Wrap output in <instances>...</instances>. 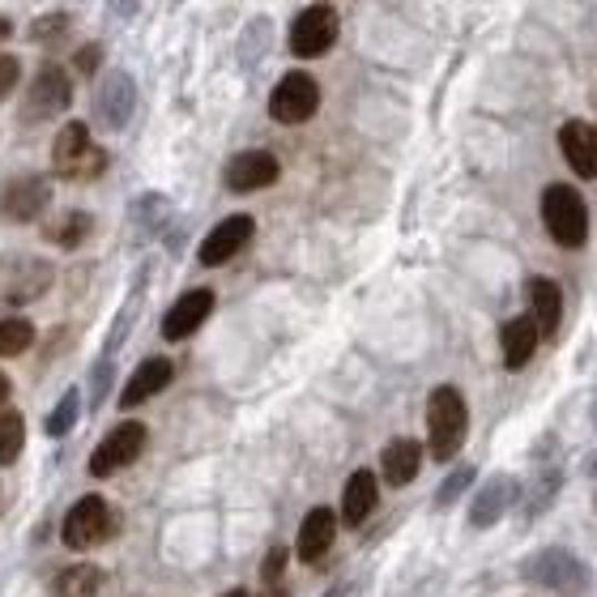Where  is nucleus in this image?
<instances>
[{
	"mask_svg": "<svg viewBox=\"0 0 597 597\" xmlns=\"http://www.w3.org/2000/svg\"><path fill=\"white\" fill-rule=\"evenodd\" d=\"M465 427H469V409L465 397L453 384H439L427 402V439H432L435 462H453L465 444Z\"/></svg>",
	"mask_w": 597,
	"mask_h": 597,
	"instance_id": "nucleus-1",
	"label": "nucleus"
},
{
	"mask_svg": "<svg viewBox=\"0 0 597 597\" xmlns=\"http://www.w3.org/2000/svg\"><path fill=\"white\" fill-rule=\"evenodd\" d=\"M52 166L60 180H99L108 166V150L94 145L85 120H69L52 145Z\"/></svg>",
	"mask_w": 597,
	"mask_h": 597,
	"instance_id": "nucleus-2",
	"label": "nucleus"
},
{
	"mask_svg": "<svg viewBox=\"0 0 597 597\" xmlns=\"http://www.w3.org/2000/svg\"><path fill=\"white\" fill-rule=\"evenodd\" d=\"M520 576H525L529 585H538V589H550V594H564V597L589 594V568H585L571 550H564V546L538 550V555L520 568Z\"/></svg>",
	"mask_w": 597,
	"mask_h": 597,
	"instance_id": "nucleus-3",
	"label": "nucleus"
},
{
	"mask_svg": "<svg viewBox=\"0 0 597 597\" xmlns=\"http://www.w3.org/2000/svg\"><path fill=\"white\" fill-rule=\"evenodd\" d=\"M543 222L559 247H585L589 240V210L585 196L568 184H550L543 192Z\"/></svg>",
	"mask_w": 597,
	"mask_h": 597,
	"instance_id": "nucleus-4",
	"label": "nucleus"
},
{
	"mask_svg": "<svg viewBox=\"0 0 597 597\" xmlns=\"http://www.w3.org/2000/svg\"><path fill=\"white\" fill-rule=\"evenodd\" d=\"M115 529H120V516L108 508V499L103 495H85V499H78L69 508L64 525H60V538H64L69 550H90V546L115 538Z\"/></svg>",
	"mask_w": 597,
	"mask_h": 597,
	"instance_id": "nucleus-5",
	"label": "nucleus"
},
{
	"mask_svg": "<svg viewBox=\"0 0 597 597\" xmlns=\"http://www.w3.org/2000/svg\"><path fill=\"white\" fill-rule=\"evenodd\" d=\"M145 423H136V418H124V423H115L103 439H99V448L90 453V474L94 478H111V474H120L124 465H133L141 453H145Z\"/></svg>",
	"mask_w": 597,
	"mask_h": 597,
	"instance_id": "nucleus-6",
	"label": "nucleus"
},
{
	"mask_svg": "<svg viewBox=\"0 0 597 597\" xmlns=\"http://www.w3.org/2000/svg\"><path fill=\"white\" fill-rule=\"evenodd\" d=\"M52 210V180L48 175H18L0 189V217L13 226H27Z\"/></svg>",
	"mask_w": 597,
	"mask_h": 597,
	"instance_id": "nucleus-7",
	"label": "nucleus"
},
{
	"mask_svg": "<svg viewBox=\"0 0 597 597\" xmlns=\"http://www.w3.org/2000/svg\"><path fill=\"white\" fill-rule=\"evenodd\" d=\"M69 108H73V78H69V69H60L55 60L39 64V73H34V82L27 90V111L22 115L34 124V120L64 115Z\"/></svg>",
	"mask_w": 597,
	"mask_h": 597,
	"instance_id": "nucleus-8",
	"label": "nucleus"
},
{
	"mask_svg": "<svg viewBox=\"0 0 597 597\" xmlns=\"http://www.w3.org/2000/svg\"><path fill=\"white\" fill-rule=\"evenodd\" d=\"M321 108V85L312 73H286L282 82L273 85L270 94V115L277 124H307Z\"/></svg>",
	"mask_w": 597,
	"mask_h": 597,
	"instance_id": "nucleus-9",
	"label": "nucleus"
},
{
	"mask_svg": "<svg viewBox=\"0 0 597 597\" xmlns=\"http://www.w3.org/2000/svg\"><path fill=\"white\" fill-rule=\"evenodd\" d=\"M337 34H342L337 13L328 4H312V9L298 13L295 27H291V52L298 60H316V55H325L337 43Z\"/></svg>",
	"mask_w": 597,
	"mask_h": 597,
	"instance_id": "nucleus-10",
	"label": "nucleus"
},
{
	"mask_svg": "<svg viewBox=\"0 0 597 597\" xmlns=\"http://www.w3.org/2000/svg\"><path fill=\"white\" fill-rule=\"evenodd\" d=\"M256 235V217L252 214H231V217H222L214 231L201 240V265L205 270H217V265H226L231 256H240L247 247V240Z\"/></svg>",
	"mask_w": 597,
	"mask_h": 597,
	"instance_id": "nucleus-11",
	"label": "nucleus"
},
{
	"mask_svg": "<svg viewBox=\"0 0 597 597\" xmlns=\"http://www.w3.org/2000/svg\"><path fill=\"white\" fill-rule=\"evenodd\" d=\"M94 111L99 120L108 124L111 133H120L136 111V82L129 69H108V78L99 82V94H94Z\"/></svg>",
	"mask_w": 597,
	"mask_h": 597,
	"instance_id": "nucleus-12",
	"label": "nucleus"
},
{
	"mask_svg": "<svg viewBox=\"0 0 597 597\" xmlns=\"http://www.w3.org/2000/svg\"><path fill=\"white\" fill-rule=\"evenodd\" d=\"M277 175H282V163L273 159L270 150H244V154H235L226 171H222V180H226V189L231 192H261L277 184Z\"/></svg>",
	"mask_w": 597,
	"mask_h": 597,
	"instance_id": "nucleus-13",
	"label": "nucleus"
},
{
	"mask_svg": "<svg viewBox=\"0 0 597 597\" xmlns=\"http://www.w3.org/2000/svg\"><path fill=\"white\" fill-rule=\"evenodd\" d=\"M210 312H214V291L196 286V291H189V295H180L171 307H166L163 337L166 342H184V337H192L196 328L210 321Z\"/></svg>",
	"mask_w": 597,
	"mask_h": 597,
	"instance_id": "nucleus-14",
	"label": "nucleus"
},
{
	"mask_svg": "<svg viewBox=\"0 0 597 597\" xmlns=\"http://www.w3.org/2000/svg\"><path fill=\"white\" fill-rule=\"evenodd\" d=\"M559 150L580 180H597V129L585 120H568L559 129Z\"/></svg>",
	"mask_w": 597,
	"mask_h": 597,
	"instance_id": "nucleus-15",
	"label": "nucleus"
},
{
	"mask_svg": "<svg viewBox=\"0 0 597 597\" xmlns=\"http://www.w3.org/2000/svg\"><path fill=\"white\" fill-rule=\"evenodd\" d=\"M525 298H529V316L543 337H559V321H564V291L550 277H529L525 282Z\"/></svg>",
	"mask_w": 597,
	"mask_h": 597,
	"instance_id": "nucleus-16",
	"label": "nucleus"
},
{
	"mask_svg": "<svg viewBox=\"0 0 597 597\" xmlns=\"http://www.w3.org/2000/svg\"><path fill=\"white\" fill-rule=\"evenodd\" d=\"M171 376H175V363H171V358H163V354H159V358H145L133 376H129V384H124L120 406L133 409L141 406V402H150V397H159L166 384H171Z\"/></svg>",
	"mask_w": 597,
	"mask_h": 597,
	"instance_id": "nucleus-17",
	"label": "nucleus"
},
{
	"mask_svg": "<svg viewBox=\"0 0 597 597\" xmlns=\"http://www.w3.org/2000/svg\"><path fill=\"white\" fill-rule=\"evenodd\" d=\"M513 499H516V478H513V474H495L487 487L474 490L469 525H474V529H490L499 516L513 508Z\"/></svg>",
	"mask_w": 597,
	"mask_h": 597,
	"instance_id": "nucleus-18",
	"label": "nucleus"
},
{
	"mask_svg": "<svg viewBox=\"0 0 597 597\" xmlns=\"http://www.w3.org/2000/svg\"><path fill=\"white\" fill-rule=\"evenodd\" d=\"M337 538V516L328 513V508H312V513L303 516V525H298V559L303 564H321L328 555V546Z\"/></svg>",
	"mask_w": 597,
	"mask_h": 597,
	"instance_id": "nucleus-19",
	"label": "nucleus"
},
{
	"mask_svg": "<svg viewBox=\"0 0 597 597\" xmlns=\"http://www.w3.org/2000/svg\"><path fill=\"white\" fill-rule=\"evenodd\" d=\"M376 499H381V490H376V474L372 469H354L351 478H346V490H342V520L358 529L367 516L376 513Z\"/></svg>",
	"mask_w": 597,
	"mask_h": 597,
	"instance_id": "nucleus-20",
	"label": "nucleus"
},
{
	"mask_svg": "<svg viewBox=\"0 0 597 597\" xmlns=\"http://www.w3.org/2000/svg\"><path fill=\"white\" fill-rule=\"evenodd\" d=\"M418 465H423V444H418V439H393V444H384L381 469L388 487L414 483V478H418Z\"/></svg>",
	"mask_w": 597,
	"mask_h": 597,
	"instance_id": "nucleus-21",
	"label": "nucleus"
},
{
	"mask_svg": "<svg viewBox=\"0 0 597 597\" xmlns=\"http://www.w3.org/2000/svg\"><path fill=\"white\" fill-rule=\"evenodd\" d=\"M538 325H534V316H513L508 325H504V333H499V342H504V363L513 367V372H520L529 358H534V351H538Z\"/></svg>",
	"mask_w": 597,
	"mask_h": 597,
	"instance_id": "nucleus-22",
	"label": "nucleus"
},
{
	"mask_svg": "<svg viewBox=\"0 0 597 597\" xmlns=\"http://www.w3.org/2000/svg\"><path fill=\"white\" fill-rule=\"evenodd\" d=\"M99 589H103V568H94V564H73L52 585L55 597H94Z\"/></svg>",
	"mask_w": 597,
	"mask_h": 597,
	"instance_id": "nucleus-23",
	"label": "nucleus"
},
{
	"mask_svg": "<svg viewBox=\"0 0 597 597\" xmlns=\"http://www.w3.org/2000/svg\"><path fill=\"white\" fill-rule=\"evenodd\" d=\"M133 222L145 231V235H159L166 222H171V201L163 192H145L133 201Z\"/></svg>",
	"mask_w": 597,
	"mask_h": 597,
	"instance_id": "nucleus-24",
	"label": "nucleus"
},
{
	"mask_svg": "<svg viewBox=\"0 0 597 597\" xmlns=\"http://www.w3.org/2000/svg\"><path fill=\"white\" fill-rule=\"evenodd\" d=\"M27 448V418L18 409H0V465H13Z\"/></svg>",
	"mask_w": 597,
	"mask_h": 597,
	"instance_id": "nucleus-25",
	"label": "nucleus"
},
{
	"mask_svg": "<svg viewBox=\"0 0 597 597\" xmlns=\"http://www.w3.org/2000/svg\"><path fill=\"white\" fill-rule=\"evenodd\" d=\"M78 414H82V388H69L60 402H55V409L43 418V432L52 435V439H64V435L78 427Z\"/></svg>",
	"mask_w": 597,
	"mask_h": 597,
	"instance_id": "nucleus-26",
	"label": "nucleus"
},
{
	"mask_svg": "<svg viewBox=\"0 0 597 597\" xmlns=\"http://www.w3.org/2000/svg\"><path fill=\"white\" fill-rule=\"evenodd\" d=\"M34 346V325L27 316H0V358L27 354Z\"/></svg>",
	"mask_w": 597,
	"mask_h": 597,
	"instance_id": "nucleus-27",
	"label": "nucleus"
},
{
	"mask_svg": "<svg viewBox=\"0 0 597 597\" xmlns=\"http://www.w3.org/2000/svg\"><path fill=\"white\" fill-rule=\"evenodd\" d=\"M90 226H94V217L82 214V210H69L55 226H48V240L60 247H78L85 235H90Z\"/></svg>",
	"mask_w": 597,
	"mask_h": 597,
	"instance_id": "nucleus-28",
	"label": "nucleus"
},
{
	"mask_svg": "<svg viewBox=\"0 0 597 597\" xmlns=\"http://www.w3.org/2000/svg\"><path fill=\"white\" fill-rule=\"evenodd\" d=\"M69 34V13H43V18H34L27 30L30 43H60Z\"/></svg>",
	"mask_w": 597,
	"mask_h": 597,
	"instance_id": "nucleus-29",
	"label": "nucleus"
},
{
	"mask_svg": "<svg viewBox=\"0 0 597 597\" xmlns=\"http://www.w3.org/2000/svg\"><path fill=\"white\" fill-rule=\"evenodd\" d=\"M469 483H474V465H462L457 474H448V478H444V487H439V495H435V504H439V508L457 504V499H462V490H469Z\"/></svg>",
	"mask_w": 597,
	"mask_h": 597,
	"instance_id": "nucleus-30",
	"label": "nucleus"
},
{
	"mask_svg": "<svg viewBox=\"0 0 597 597\" xmlns=\"http://www.w3.org/2000/svg\"><path fill=\"white\" fill-rule=\"evenodd\" d=\"M22 82V60L18 55H0V99H9Z\"/></svg>",
	"mask_w": 597,
	"mask_h": 597,
	"instance_id": "nucleus-31",
	"label": "nucleus"
},
{
	"mask_svg": "<svg viewBox=\"0 0 597 597\" xmlns=\"http://www.w3.org/2000/svg\"><path fill=\"white\" fill-rule=\"evenodd\" d=\"M99 64H103V48H99V43H85V48H78V55H73V69H78L82 78H94Z\"/></svg>",
	"mask_w": 597,
	"mask_h": 597,
	"instance_id": "nucleus-32",
	"label": "nucleus"
},
{
	"mask_svg": "<svg viewBox=\"0 0 597 597\" xmlns=\"http://www.w3.org/2000/svg\"><path fill=\"white\" fill-rule=\"evenodd\" d=\"M286 559H291V555H286L282 546H273L270 550V559H265V568H261V576H265L270 589H277V580H282V571H286Z\"/></svg>",
	"mask_w": 597,
	"mask_h": 597,
	"instance_id": "nucleus-33",
	"label": "nucleus"
},
{
	"mask_svg": "<svg viewBox=\"0 0 597 597\" xmlns=\"http://www.w3.org/2000/svg\"><path fill=\"white\" fill-rule=\"evenodd\" d=\"M108 381H111V354L99 358V367H94V393H90V402L94 406H103V397H108Z\"/></svg>",
	"mask_w": 597,
	"mask_h": 597,
	"instance_id": "nucleus-34",
	"label": "nucleus"
},
{
	"mask_svg": "<svg viewBox=\"0 0 597 597\" xmlns=\"http://www.w3.org/2000/svg\"><path fill=\"white\" fill-rule=\"evenodd\" d=\"M141 4H145V0H111V13H115V18H136Z\"/></svg>",
	"mask_w": 597,
	"mask_h": 597,
	"instance_id": "nucleus-35",
	"label": "nucleus"
},
{
	"mask_svg": "<svg viewBox=\"0 0 597 597\" xmlns=\"http://www.w3.org/2000/svg\"><path fill=\"white\" fill-rule=\"evenodd\" d=\"M9 393H13V384H9V376H4V372H0V406H4V402H9Z\"/></svg>",
	"mask_w": 597,
	"mask_h": 597,
	"instance_id": "nucleus-36",
	"label": "nucleus"
},
{
	"mask_svg": "<svg viewBox=\"0 0 597 597\" xmlns=\"http://www.w3.org/2000/svg\"><path fill=\"white\" fill-rule=\"evenodd\" d=\"M9 34H13V22H9V18H0V43H4Z\"/></svg>",
	"mask_w": 597,
	"mask_h": 597,
	"instance_id": "nucleus-37",
	"label": "nucleus"
},
{
	"mask_svg": "<svg viewBox=\"0 0 597 597\" xmlns=\"http://www.w3.org/2000/svg\"><path fill=\"white\" fill-rule=\"evenodd\" d=\"M222 597H247V589H231V594H222Z\"/></svg>",
	"mask_w": 597,
	"mask_h": 597,
	"instance_id": "nucleus-38",
	"label": "nucleus"
},
{
	"mask_svg": "<svg viewBox=\"0 0 597 597\" xmlns=\"http://www.w3.org/2000/svg\"><path fill=\"white\" fill-rule=\"evenodd\" d=\"M594 508H597V495H594Z\"/></svg>",
	"mask_w": 597,
	"mask_h": 597,
	"instance_id": "nucleus-39",
	"label": "nucleus"
},
{
	"mask_svg": "<svg viewBox=\"0 0 597 597\" xmlns=\"http://www.w3.org/2000/svg\"><path fill=\"white\" fill-rule=\"evenodd\" d=\"M175 4H184V0H175Z\"/></svg>",
	"mask_w": 597,
	"mask_h": 597,
	"instance_id": "nucleus-40",
	"label": "nucleus"
}]
</instances>
